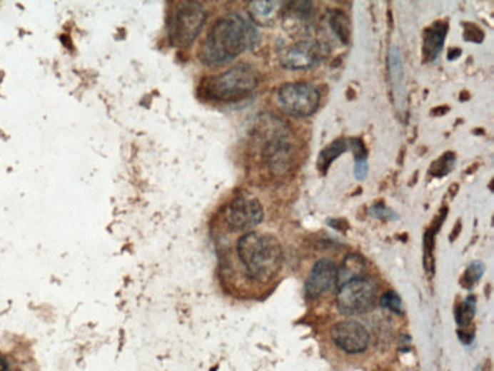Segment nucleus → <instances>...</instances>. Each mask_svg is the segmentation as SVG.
Masks as SVG:
<instances>
[{
    "mask_svg": "<svg viewBox=\"0 0 494 371\" xmlns=\"http://www.w3.org/2000/svg\"><path fill=\"white\" fill-rule=\"evenodd\" d=\"M258 41L254 23L239 13L219 19L208 31L199 49V60L206 66H222L250 51Z\"/></svg>",
    "mask_w": 494,
    "mask_h": 371,
    "instance_id": "1",
    "label": "nucleus"
},
{
    "mask_svg": "<svg viewBox=\"0 0 494 371\" xmlns=\"http://www.w3.org/2000/svg\"><path fill=\"white\" fill-rule=\"evenodd\" d=\"M238 256L248 275L258 283L273 280L283 265V250L278 239L256 231H250L239 239Z\"/></svg>",
    "mask_w": 494,
    "mask_h": 371,
    "instance_id": "2",
    "label": "nucleus"
},
{
    "mask_svg": "<svg viewBox=\"0 0 494 371\" xmlns=\"http://www.w3.org/2000/svg\"><path fill=\"white\" fill-rule=\"evenodd\" d=\"M258 73L250 64H238L216 76L206 78L201 84L203 96L215 102H238L251 96L258 87Z\"/></svg>",
    "mask_w": 494,
    "mask_h": 371,
    "instance_id": "3",
    "label": "nucleus"
},
{
    "mask_svg": "<svg viewBox=\"0 0 494 371\" xmlns=\"http://www.w3.org/2000/svg\"><path fill=\"white\" fill-rule=\"evenodd\" d=\"M321 93L308 81L286 83L277 90L278 108L292 118H309L320 107Z\"/></svg>",
    "mask_w": 494,
    "mask_h": 371,
    "instance_id": "4",
    "label": "nucleus"
},
{
    "mask_svg": "<svg viewBox=\"0 0 494 371\" xmlns=\"http://www.w3.org/2000/svg\"><path fill=\"white\" fill-rule=\"evenodd\" d=\"M207 13L201 4L181 2L175 8L169 21V39L178 48L192 44L204 28Z\"/></svg>",
    "mask_w": 494,
    "mask_h": 371,
    "instance_id": "5",
    "label": "nucleus"
},
{
    "mask_svg": "<svg viewBox=\"0 0 494 371\" xmlns=\"http://www.w3.org/2000/svg\"><path fill=\"white\" fill-rule=\"evenodd\" d=\"M378 301V285L368 277L356 278L341 286L336 305L341 314L359 315L371 310Z\"/></svg>",
    "mask_w": 494,
    "mask_h": 371,
    "instance_id": "6",
    "label": "nucleus"
},
{
    "mask_svg": "<svg viewBox=\"0 0 494 371\" xmlns=\"http://www.w3.org/2000/svg\"><path fill=\"white\" fill-rule=\"evenodd\" d=\"M324 49L315 40H300L280 51V63L288 71H308L321 61Z\"/></svg>",
    "mask_w": 494,
    "mask_h": 371,
    "instance_id": "7",
    "label": "nucleus"
},
{
    "mask_svg": "<svg viewBox=\"0 0 494 371\" xmlns=\"http://www.w3.org/2000/svg\"><path fill=\"white\" fill-rule=\"evenodd\" d=\"M332 341L341 350L356 355L367 350L370 344V333L363 324L356 320L339 321L331 330Z\"/></svg>",
    "mask_w": 494,
    "mask_h": 371,
    "instance_id": "8",
    "label": "nucleus"
},
{
    "mask_svg": "<svg viewBox=\"0 0 494 371\" xmlns=\"http://www.w3.org/2000/svg\"><path fill=\"white\" fill-rule=\"evenodd\" d=\"M263 207L254 198H236L227 208V224L234 231H246L263 221Z\"/></svg>",
    "mask_w": 494,
    "mask_h": 371,
    "instance_id": "9",
    "label": "nucleus"
},
{
    "mask_svg": "<svg viewBox=\"0 0 494 371\" xmlns=\"http://www.w3.org/2000/svg\"><path fill=\"white\" fill-rule=\"evenodd\" d=\"M293 146L289 134L277 136L263 142V161L273 176H283L293 163Z\"/></svg>",
    "mask_w": 494,
    "mask_h": 371,
    "instance_id": "10",
    "label": "nucleus"
},
{
    "mask_svg": "<svg viewBox=\"0 0 494 371\" xmlns=\"http://www.w3.org/2000/svg\"><path fill=\"white\" fill-rule=\"evenodd\" d=\"M338 285V266L331 259H321L316 262L309 273L304 285L306 297L311 300L320 298L326 293L332 291Z\"/></svg>",
    "mask_w": 494,
    "mask_h": 371,
    "instance_id": "11",
    "label": "nucleus"
},
{
    "mask_svg": "<svg viewBox=\"0 0 494 371\" xmlns=\"http://www.w3.org/2000/svg\"><path fill=\"white\" fill-rule=\"evenodd\" d=\"M447 31H449V25L445 21H435L433 25L425 29V37H423V61L432 63L437 60L438 54L443 51Z\"/></svg>",
    "mask_w": 494,
    "mask_h": 371,
    "instance_id": "12",
    "label": "nucleus"
},
{
    "mask_svg": "<svg viewBox=\"0 0 494 371\" xmlns=\"http://www.w3.org/2000/svg\"><path fill=\"white\" fill-rule=\"evenodd\" d=\"M281 2H273V0H257L251 2L248 6L250 17L253 23L261 26H273L280 19V13L283 6Z\"/></svg>",
    "mask_w": 494,
    "mask_h": 371,
    "instance_id": "13",
    "label": "nucleus"
},
{
    "mask_svg": "<svg viewBox=\"0 0 494 371\" xmlns=\"http://www.w3.org/2000/svg\"><path fill=\"white\" fill-rule=\"evenodd\" d=\"M367 271V260L363 259L361 254H348V256L341 263V268L338 270V285L339 288L351 282L356 278L366 277Z\"/></svg>",
    "mask_w": 494,
    "mask_h": 371,
    "instance_id": "14",
    "label": "nucleus"
},
{
    "mask_svg": "<svg viewBox=\"0 0 494 371\" xmlns=\"http://www.w3.org/2000/svg\"><path fill=\"white\" fill-rule=\"evenodd\" d=\"M328 26L333 31L338 40L343 44H350L351 40V23L348 16L341 9H328L327 11Z\"/></svg>",
    "mask_w": 494,
    "mask_h": 371,
    "instance_id": "15",
    "label": "nucleus"
},
{
    "mask_svg": "<svg viewBox=\"0 0 494 371\" xmlns=\"http://www.w3.org/2000/svg\"><path fill=\"white\" fill-rule=\"evenodd\" d=\"M348 151V141L344 137H339V138H335V141L331 143V145H327L321 153H320V157H318V161H316V168L320 169V172L323 173V176H326L328 168H331V165L333 163V161L343 156L344 153H347Z\"/></svg>",
    "mask_w": 494,
    "mask_h": 371,
    "instance_id": "16",
    "label": "nucleus"
},
{
    "mask_svg": "<svg viewBox=\"0 0 494 371\" xmlns=\"http://www.w3.org/2000/svg\"><path fill=\"white\" fill-rule=\"evenodd\" d=\"M475 315H476V297L470 295L463 301L461 306L456 309L455 318L460 326H467V324L472 322Z\"/></svg>",
    "mask_w": 494,
    "mask_h": 371,
    "instance_id": "17",
    "label": "nucleus"
},
{
    "mask_svg": "<svg viewBox=\"0 0 494 371\" xmlns=\"http://www.w3.org/2000/svg\"><path fill=\"white\" fill-rule=\"evenodd\" d=\"M455 154L452 153V151H447V153L440 157L438 160H435L433 163H432V168H430V173L433 177H444L449 173L453 166H455Z\"/></svg>",
    "mask_w": 494,
    "mask_h": 371,
    "instance_id": "18",
    "label": "nucleus"
},
{
    "mask_svg": "<svg viewBox=\"0 0 494 371\" xmlns=\"http://www.w3.org/2000/svg\"><path fill=\"white\" fill-rule=\"evenodd\" d=\"M484 271H485V268L480 262H473L472 265H468V268L465 270V273L461 278V285L467 289L473 288L475 283H478L480 280V277H482V274H484Z\"/></svg>",
    "mask_w": 494,
    "mask_h": 371,
    "instance_id": "19",
    "label": "nucleus"
},
{
    "mask_svg": "<svg viewBox=\"0 0 494 371\" xmlns=\"http://www.w3.org/2000/svg\"><path fill=\"white\" fill-rule=\"evenodd\" d=\"M380 306L388 309V310H393L395 312V314H403V303H402V298H400L395 293L390 291V293H386L382 295L380 298Z\"/></svg>",
    "mask_w": 494,
    "mask_h": 371,
    "instance_id": "20",
    "label": "nucleus"
},
{
    "mask_svg": "<svg viewBox=\"0 0 494 371\" xmlns=\"http://www.w3.org/2000/svg\"><path fill=\"white\" fill-rule=\"evenodd\" d=\"M348 141V149H351V153H353V157H355V161H359V160H367V146L366 143H363L362 138L359 137H355V138H347Z\"/></svg>",
    "mask_w": 494,
    "mask_h": 371,
    "instance_id": "21",
    "label": "nucleus"
},
{
    "mask_svg": "<svg viewBox=\"0 0 494 371\" xmlns=\"http://www.w3.org/2000/svg\"><path fill=\"white\" fill-rule=\"evenodd\" d=\"M464 40L465 41H472V43H480L484 40V32L476 25H472V23H464Z\"/></svg>",
    "mask_w": 494,
    "mask_h": 371,
    "instance_id": "22",
    "label": "nucleus"
},
{
    "mask_svg": "<svg viewBox=\"0 0 494 371\" xmlns=\"http://www.w3.org/2000/svg\"><path fill=\"white\" fill-rule=\"evenodd\" d=\"M371 215L375 216V218H379V219H383V221H394V219H397L398 216L391 210V208H388L386 205L383 204H375L371 207Z\"/></svg>",
    "mask_w": 494,
    "mask_h": 371,
    "instance_id": "23",
    "label": "nucleus"
},
{
    "mask_svg": "<svg viewBox=\"0 0 494 371\" xmlns=\"http://www.w3.org/2000/svg\"><path fill=\"white\" fill-rule=\"evenodd\" d=\"M368 176V163L367 160L355 161V177L358 180H366Z\"/></svg>",
    "mask_w": 494,
    "mask_h": 371,
    "instance_id": "24",
    "label": "nucleus"
},
{
    "mask_svg": "<svg viewBox=\"0 0 494 371\" xmlns=\"http://www.w3.org/2000/svg\"><path fill=\"white\" fill-rule=\"evenodd\" d=\"M461 54H463V51H461V49L453 48V49H450V51H449V56H447V58H449V61H450V60H456V58L460 56Z\"/></svg>",
    "mask_w": 494,
    "mask_h": 371,
    "instance_id": "25",
    "label": "nucleus"
},
{
    "mask_svg": "<svg viewBox=\"0 0 494 371\" xmlns=\"http://www.w3.org/2000/svg\"><path fill=\"white\" fill-rule=\"evenodd\" d=\"M450 108L449 107H441V108H433L432 111H430V114L432 116H435V114H440V116H443V114H445L447 111H449Z\"/></svg>",
    "mask_w": 494,
    "mask_h": 371,
    "instance_id": "26",
    "label": "nucleus"
},
{
    "mask_svg": "<svg viewBox=\"0 0 494 371\" xmlns=\"http://www.w3.org/2000/svg\"><path fill=\"white\" fill-rule=\"evenodd\" d=\"M0 371H9V368H8V364L4 361V359L2 357H0Z\"/></svg>",
    "mask_w": 494,
    "mask_h": 371,
    "instance_id": "27",
    "label": "nucleus"
}]
</instances>
